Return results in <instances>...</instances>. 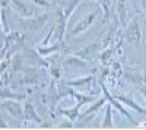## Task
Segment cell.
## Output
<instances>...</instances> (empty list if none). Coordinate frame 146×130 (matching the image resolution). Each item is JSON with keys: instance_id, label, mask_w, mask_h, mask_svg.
Returning <instances> with one entry per match:
<instances>
[{"instance_id": "obj_1", "label": "cell", "mask_w": 146, "mask_h": 130, "mask_svg": "<svg viewBox=\"0 0 146 130\" xmlns=\"http://www.w3.org/2000/svg\"><path fill=\"white\" fill-rule=\"evenodd\" d=\"M64 83H67L68 86L73 87L76 91L82 92L86 95H98L102 92V85H100L99 79L95 76H86V77H81L78 79L74 81H65Z\"/></svg>"}, {"instance_id": "obj_2", "label": "cell", "mask_w": 146, "mask_h": 130, "mask_svg": "<svg viewBox=\"0 0 146 130\" xmlns=\"http://www.w3.org/2000/svg\"><path fill=\"white\" fill-rule=\"evenodd\" d=\"M50 21V16L47 13L44 15H38V16H31V17H25L24 20L18 18V22L21 25V27L24 30H29V31H38L42 30L44 25Z\"/></svg>"}, {"instance_id": "obj_3", "label": "cell", "mask_w": 146, "mask_h": 130, "mask_svg": "<svg viewBox=\"0 0 146 130\" xmlns=\"http://www.w3.org/2000/svg\"><path fill=\"white\" fill-rule=\"evenodd\" d=\"M21 73H22V77L18 78V82H20L21 85H25V86L36 85V83L43 78V76H44V70H43L42 68H38V67L24 68V69L21 70Z\"/></svg>"}, {"instance_id": "obj_4", "label": "cell", "mask_w": 146, "mask_h": 130, "mask_svg": "<svg viewBox=\"0 0 146 130\" xmlns=\"http://www.w3.org/2000/svg\"><path fill=\"white\" fill-rule=\"evenodd\" d=\"M47 63H48L47 69H48L51 77L54 79H56V81H59V79L61 78V76H63V68H64L63 67V57H61V55L59 53V51L48 55V56H47Z\"/></svg>"}, {"instance_id": "obj_5", "label": "cell", "mask_w": 146, "mask_h": 130, "mask_svg": "<svg viewBox=\"0 0 146 130\" xmlns=\"http://www.w3.org/2000/svg\"><path fill=\"white\" fill-rule=\"evenodd\" d=\"M124 39L127 42L132 43V44H136L141 40V36H142V30H141V26H140V22L137 18H133L129 21V24L127 25L124 30Z\"/></svg>"}, {"instance_id": "obj_6", "label": "cell", "mask_w": 146, "mask_h": 130, "mask_svg": "<svg viewBox=\"0 0 146 130\" xmlns=\"http://www.w3.org/2000/svg\"><path fill=\"white\" fill-rule=\"evenodd\" d=\"M0 108H3L12 117L17 118V120L22 118V115H24V107L20 103V100H16V99L0 100Z\"/></svg>"}, {"instance_id": "obj_7", "label": "cell", "mask_w": 146, "mask_h": 130, "mask_svg": "<svg viewBox=\"0 0 146 130\" xmlns=\"http://www.w3.org/2000/svg\"><path fill=\"white\" fill-rule=\"evenodd\" d=\"M25 59H26V64L29 67H38V68H47L48 63L47 60L42 57V55L38 52V49L29 48L24 51Z\"/></svg>"}, {"instance_id": "obj_8", "label": "cell", "mask_w": 146, "mask_h": 130, "mask_svg": "<svg viewBox=\"0 0 146 130\" xmlns=\"http://www.w3.org/2000/svg\"><path fill=\"white\" fill-rule=\"evenodd\" d=\"M61 100L60 96V92H59V87H58V83H56V79L52 78L51 82H50V86H48V90H47V95H46V102H47V106L51 111L56 109L58 107L59 102Z\"/></svg>"}, {"instance_id": "obj_9", "label": "cell", "mask_w": 146, "mask_h": 130, "mask_svg": "<svg viewBox=\"0 0 146 130\" xmlns=\"http://www.w3.org/2000/svg\"><path fill=\"white\" fill-rule=\"evenodd\" d=\"M97 17H98L97 12H91V13H89V15H86L85 17H82L81 20L74 25V27L69 31V35H78V34L84 33L85 30H88L89 27L94 24Z\"/></svg>"}, {"instance_id": "obj_10", "label": "cell", "mask_w": 146, "mask_h": 130, "mask_svg": "<svg viewBox=\"0 0 146 130\" xmlns=\"http://www.w3.org/2000/svg\"><path fill=\"white\" fill-rule=\"evenodd\" d=\"M123 73H124V77L127 81L132 82L134 85L142 86L146 83V78L140 70H137L133 67H124L123 68Z\"/></svg>"}, {"instance_id": "obj_11", "label": "cell", "mask_w": 146, "mask_h": 130, "mask_svg": "<svg viewBox=\"0 0 146 130\" xmlns=\"http://www.w3.org/2000/svg\"><path fill=\"white\" fill-rule=\"evenodd\" d=\"M26 63L24 52H16L11 57V65H9V74L11 76H16L18 72H21L24 69V65Z\"/></svg>"}, {"instance_id": "obj_12", "label": "cell", "mask_w": 146, "mask_h": 130, "mask_svg": "<svg viewBox=\"0 0 146 130\" xmlns=\"http://www.w3.org/2000/svg\"><path fill=\"white\" fill-rule=\"evenodd\" d=\"M115 98L120 102V103H123L125 107H129L131 109H133L134 112L140 113V115H143L146 116V108H143V107H141L140 104H137L136 102H134V99L132 98V94H123V95H115Z\"/></svg>"}, {"instance_id": "obj_13", "label": "cell", "mask_w": 146, "mask_h": 130, "mask_svg": "<svg viewBox=\"0 0 146 130\" xmlns=\"http://www.w3.org/2000/svg\"><path fill=\"white\" fill-rule=\"evenodd\" d=\"M99 48H100V43H90V44L85 46V47H82V48L73 51V55H76L78 57L89 61L93 59V56H94L98 51H99Z\"/></svg>"}, {"instance_id": "obj_14", "label": "cell", "mask_w": 146, "mask_h": 130, "mask_svg": "<svg viewBox=\"0 0 146 130\" xmlns=\"http://www.w3.org/2000/svg\"><path fill=\"white\" fill-rule=\"evenodd\" d=\"M22 118H24L25 121H33V122H36V124L42 122V118L38 115L35 107L31 103H29V102H26L24 104V115H22Z\"/></svg>"}, {"instance_id": "obj_15", "label": "cell", "mask_w": 146, "mask_h": 130, "mask_svg": "<svg viewBox=\"0 0 146 130\" xmlns=\"http://www.w3.org/2000/svg\"><path fill=\"white\" fill-rule=\"evenodd\" d=\"M63 67L67 68H89L88 60L78 57L76 55H70V56H65L63 57Z\"/></svg>"}, {"instance_id": "obj_16", "label": "cell", "mask_w": 146, "mask_h": 130, "mask_svg": "<svg viewBox=\"0 0 146 130\" xmlns=\"http://www.w3.org/2000/svg\"><path fill=\"white\" fill-rule=\"evenodd\" d=\"M11 7H13V9L18 16H22V17H31L33 16V11L24 0H11Z\"/></svg>"}, {"instance_id": "obj_17", "label": "cell", "mask_w": 146, "mask_h": 130, "mask_svg": "<svg viewBox=\"0 0 146 130\" xmlns=\"http://www.w3.org/2000/svg\"><path fill=\"white\" fill-rule=\"evenodd\" d=\"M81 1L82 0H65V1L63 3L61 9H63V16H64V20H65L67 24H68V21L70 20V16L73 15L74 9L77 8V5H78Z\"/></svg>"}, {"instance_id": "obj_18", "label": "cell", "mask_w": 146, "mask_h": 130, "mask_svg": "<svg viewBox=\"0 0 146 130\" xmlns=\"http://www.w3.org/2000/svg\"><path fill=\"white\" fill-rule=\"evenodd\" d=\"M116 13H117L120 25L124 26L127 20V11H128V0H116Z\"/></svg>"}, {"instance_id": "obj_19", "label": "cell", "mask_w": 146, "mask_h": 130, "mask_svg": "<svg viewBox=\"0 0 146 130\" xmlns=\"http://www.w3.org/2000/svg\"><path fill=\"white\" fill-rule=\"evenodd\" d=\"M100 127L102 129H112V127H115L113 121H112V104L110 103V102L106 106V113H104V118H103V122H102Z\"/></svg>"}, {"instance_id": "obj_20", "label": "cell", "mask_w": 146, "mask_h": 130, "mask_svg": "<svg viewBox=\"0 0 146 130\" xmlns=\"http://www.w3.org/2000/svg\"><path fill=\"white\" fill-rule=\"evenodd\" d=\"M5 99H16V100H22L25 99V96L22 94H18L12 91L9 87H0V100H5Z\"/></svg>"}, {"instance_id": "obj_21", "label": "cell", "mask_w": 146, "mask_h": 130, "mask_svg": "<svg viewBox=\"0 0 146 130\" xmlns=\"http://www.w3.org/2000/svg\"><path fill=\"white\" fill-rule=\"evenodd\" d=\"M60 46H61V42H56V43H54V44H51L50 47H46V46H38L36 47V49H38V52H39L40 55H42L43 57L44 56H48V55H51V53H54V52H58L59 49H60Z\"/></svg>"}, {"instance_id": "obj_22", "label": "cell", "mask_w": 146, "mask_h": 130, "mask_svg": "<svg viewBox=\"0 0 146 130\" xmlns=\"http://www.w3.org/2000/svg\"><path fill=\"white\" fill-rule=\"evenodd\" d=\"M97 3L100 7L102 12H103L104 20L107 22H110V20H111V5H112L113 1L112 0H97Z\"/></svg>"}, {"instance_id": "obj_23", "label": "cell", "mask_w": 146, "mask_h": 130, "mask_svg": "<svg viewBox=\"0 0 146 130\" xmlns=\"http://www.w3.org/2000/svg\"><path fill=\"white\" fill-rule=\"evenodd\" d=\"M106 96H100V98H98L97 100H95V103H94V106H91L89 109H86V111H84V112H81V113H85V115H94V113H97L98 111H99L102 107L106 104Z\"/></svg>"}, {"instance_id": "obj_24", "label": "cell", "mask_w": 146, "mask_h": 130, "mask_svg": "<svg viewBox=\"0 0 146 130\" xmlns=\"http://www.w3.org/2000/svg\"><path fill=\"white\" fill-rule=\"evenodd\" d=\"M115 49L112 48V47H107V48H104V51L100 53L99 56V60L100 63L103 64V65H108L110 63H111V59H112V53Z\"/></svg>"}, {"instance_id": "obj_25", "label": "cell", "mask_w": 146, "mask_h": 130, "mask_svg": "<svg viewBox=\"0 0 146 130\" xmlns=\"http://www.w3.org/2000/svg\"><path fill=\"white\" fill-rule=\"evenodd\" d=\"M56 127H74V122L67 117V118H64L63 121H61Z\"/></svg>"}, {"instance_id": "obj_26", "label": "cell", "mask_w": 146, "mask_h": 130, "mask_svg": "<svg viewBox=\"0 0 146 130\" xmlns=\"http://www.w3.org/2000/svg\"><path fill=\"white\" fill-rule=\"evenodd\" d=\"M11 5V0H0V8H8Z\"/></svg>"}, {"instance_id": "obj_27", "label": "cell", "mask_w": 146, "mask_h": 130, "mask_svg": "<svg viewBox=\"0 0 146 130\" xmlns=\"http://www.w3.org/2000/svg\"><path fill=\"white\" fill-rule=\"evenodd\" d=\"M140 92H141V95L143 96V99L146 100V83L145 85H142V86H140Z\"/></svg>"}, {"instance_id": "obj_28", "label": "cell", "mask_w": 146, "mask_h": 130, "mask_svg": "<svg viewBox=\"0 0 146 130\" xmlns=\"http://www.w3.org/2000/svg\"><path fill=\"white\" fill-rule=\"evenodd\" d=\"M140 3H141V7H142V9H143V12L146 13V0H140Z\"/></svg>"}, {"instance_id": "obj_29", "label": "cell", "mask_w": 146, "mask_h": 130, "mask_svg": "<svg viewBox=\"0 0 146 130\" xmlns=\"http://www.w3.org/2000/svg\"><path fill=\"white\" fill-rule=\"evenodd\" d=\"M47 1H50V3H52V4H54V3H58L59 0H47Z\"/></svg>"}, {"instance_id": "obj_30", "label": "cell", "mask_w": 146, "mask_h": 130, "mask_svg": "<svg viewBox=\"0 0 146 130\" xmlns=\"http://www.w3.org/2000/svg\"><path fill=\"white\" fill-rule=\"evenodd\" d=\"M3 86V81H1V77H0V87Z\"/></svg>"}, {"instance_id": "obj_31", "label": "cell", "mask_w": 146, "mask_h": 130, "mask_svg": "<svg viewBox=\"0 0 146 130\" xmlns=\"http://www.w3.org/2000/svg\"><path fill=\"white\" fill-rule=\"evenodd\" d=\"M112 1H113V3H116V0H112Z\"/></svg>"}]
</instances>
